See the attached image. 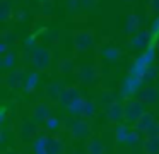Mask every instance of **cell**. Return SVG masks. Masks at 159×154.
Returning <instances> with one entry per match:
<instances>
[{
  "label": "cell",
  "instance_id": "32",
  "mask_svg": "<svg viewBox=\"0 0 159 154\" xmlns=\"http://www.w3.org/2000/svg\"><path fill=\"white\" fill-rule=\"evenodd\" d=\"M82 7V0H67V9L69 10H75Z\"/></svg>",
  "mask_w": 159,
  "mask_h": 154
},
{
  "label": "cell",
  "instance_id": "1",
  "mask_svg": "<svg viewBox=\"0 0 159 154\" xmlns=\"http://www.w3.org/2000/svg\"><path fill=\"white\" fill-rule=\"evenodd\" d=\"M145 103L140 101L139 98H132V99H127L123 105L125 108V120L130 123H135L139 118H140L142 115H144L147 110H145Z\"/></svg>",
  "mask_w": 159,
  "mask_h": 154
},
{
  "label": "cell",
  "instance_id": "5",
  "mask_svg": "<svg viewBox=\"0 0 159 154\" xmlns=\"http://www.w3.org/2000/svg\"><path fill=\"white\" fill-rule=\"evenodd\" d=\"M80 99H82V92H80V89L77 87V86H67V87H63L62 94H60L58 103L63 106V108L69 110L70 106H74L75 103H79Z\"/></svg>",
  "mask_w": 159,
  "mask_h": 154
},
{
  "label": "cell",
  "instance_id": "16",
  "mask_svg": "<svg viewBox=\"0 0 159 154\" xmlns=\"http://www.w3.org/2000/svg\"><path fill=\"white\" fill-rule=\"evenodd\" d=\"M39 135V128L36 127V123L33 122H24L21 127V137L24 140H31V139H36Z\"/></svg>",
  "mask_w": 159,
  "mask_h": 154
},
{
  "label": "cell",
  "instance_id": "33",
  "mask_svg": "<svg viewBox=\"0 0 159 154\" xmlns=\"http://www.w3.org/2000/svg\"><path fill=\"white\" fill-rule=\"evenodd\" d=\"M156 72H157V70H156L154 67H149V68H147V72L144 74V77H142V82L149 81V79H154V77H156Z\"/></svg>",
  "mask_w": 159,
  "mask_h": 154
},
{
  "label": "cell",
  "instance_id": "37",
  "mask_svg": "<svg viewBox=\"0 0 159 154\" xmlns=\"http://www.w3.org/2000/svg\"><path fill=\"white\" fill-rule=\"evenodd\" d=\"M4 154H17L16 151H7V152H4Z\"/></svg>",
  "mask_w": 159,
  "mask_h": 154
},
{
  "label": "cell",
  "instance_id": "4",
  "mask_svg": "<svg viewBox=\"0 0 159 154\" xmlns=\"http://www.w3.org/2000/svg\"><path fill=\"white\" fill-rule=\"evenodd\" d=\"M69 111L72 113V115L75 116H82V118H93V116H96V105H94V101H91V99H80L79 103H75L74 106H70Z\"/></svg>",
  "mask_w": 159,
  "mask_h": 154
},
{
  "label": "cell",
  "instance_id": "2",
  "mask_svg": "<svg viewBox=\"0 0 159 154\" xmlns=\"http://www.w3.org/2000/svg\"><path fill=\"white\" fill-rule=\"evenodd\" d=\"M31 62L34 65L36 70L43 72V70H48L50 65H52V51L48 48H36L31 55Z\"/></svg>",
  "mask_w": 159,
  "mask_h": 154
},
{
  "label": "cell",
  "instance_id": "12",
  "mask_svg": "<svg viewBox=\"0 0 159 154\" xmlns=\"http://www.w3.org/2000/svg\"><path fill=\"white\" fill-rule=\"evenodd\" d=\"M77 77L84 84H93L98 81V68L94 65H82L77 72Z\"/></svg>",
  "mask_w": 159,
  "mask_h": 154
},
{
  "label": "cell",
  "instance_id": "10",
  "mask_svg": "<svg viewBox=\"0 0 159 154\" xmlns=\"http://www.w3.org/2000/svg\"><path fill=\"white\" fill-rule=\"evenodd\" d=\"M26 79H28V75L24 74L22 68H14L12 72H9V74L5 75L4 82H5V86H9V87H12V89H19V87H24Z\"/></svg>",
  "mask_w": 159,
  "mask_h": 154
},
{
  "label": "cell",
  "instance_id": "38",
  "mask_svg": "<svg viewBox=\"0 0 159 154\" xmlns=\"http://www.w3.org/2000/svg\"><path fill=\"white\" fill-rule=\"evenodd\" d=\"M123 2H134V0H123Z\"/></svg>",
  "mask_w": 159,
  "mask_h": 154
},
{
  "label": "cell",
  "instance_id": "34",
  "mask_svg": "<svg viewBox=\"0 0 159 154\" xmlns=\"http://www.w3.org/2000/svg\"><path fill=\"white\" fill-rule=\"evenodd\" d=\"M149 9L154 14H159V0H151V2H149Z\"/></svg>",
  "mask_w": 159,
  "mask_h": 154
},
{
  "label": "cell",
  "instance_id": "30",
  "mask_svg": "<svg viewBox=\"0 0 159 154\" xmlns=\"http://www.w3.org/2000/svg\"><path fill=\"white\" fill-rule=\"evenodd\" d=\"M2 67H12V65L16 63V53H7V55H4V58H2Z\"/></svg>",
  "mask_w": 159,
  "mask_h": 154
},
{
  "label": "cell",
  "instance_id": "9",
  "mask_svg": "<svg viewBox=\"0 0 159 154\" xmlns=\"http://www.w3.org/2000/svg\"><path fill=\"white\" fill-rule=\"evenodd\" d=\"M104 115H106V120L110 123H115V125H118V123H121V120L125 118V108L121 103H113V105L106 106L104 108Z\"/></svg>",
  "mask_w": 159,
  "mask_h": 154
},
{
  "label": "cell",
  "instance_id": "23",
  "mask_svg": "<svg viewBox=\"0 0 159 154\" xmlns=\"http://www.w3.org/2000/svg\"><path fill=\"white\" fill-rule=\"evenodd\" d=\"M38 86H39V72H31V74H28V79H26V82H24V91L33 92Z\"/></svg>",
  "mask_w": 159,
  "mask_h": 154
},
{
  "label": "cell",
  "instance_id": "11",
  "mask_svg": "<svg viewBox=\"0 0 159 154\" xmlns=\"http://www.w3.org/2000/svg\"><path fill=\"white\" fill-rule=\"evenodd\" d=\"M137 98L140 101H144L145 105H154L159 101V89L156 86H144V87L139 91Z\"/></svg>",
  "mask_w": 159,
  "mask_h": 154
},
{
  "label": "cell",
  "instance_id": "35",
  "mask_svg": "<svg viewBox=\"0 0 159 154\" xmlns=\"http://www.w3.org/2000/svg\"><path fill=\"white\" fill-rule=\"evenodd\" d=\"M151 31H152L154 34H159V17L154 21V22H152V26H151Z\"/></svg>",
  "mask_w": 159,
  "mask_h": 154
},
{
  "label": "cell",
  "instance_id": "26",
  "mask_svg": "<svg viewBox=\"0 0 159 154\" xmlns=\"http://www.w3.org/2000/svg\"><path fill=\"white\" fill-rule=\"evenodd\" d=\"M9 17H11V3L7 0H2V3H0V19L7 21Z\"/></svg>",
  "mask_w": 159,
  "mask_h": 154
},
{
  "label": "cell",
  "instance_id": "7",
  "mask_svg": "<svg viewBox=\"0 0 159 154\" xmlns=\"http://www.w3.org/2000/svg\"><path fill=\"white\" fill-rule=\"evenodd\" d=\"M156 34L149 31H139L134 36L130 38V46L134 50H144V48H149V44H152V40H154Z\"/></svg>",
  "mask_w": 159,
  "mask_h": 154
},
{
  "label": "cell",
  "instance_id": "28",
  "mask_svg": "<svg viewBox=\"0 0 159 154\" xmlns=\"http://www.w3.org/2000/svg\"><path fill=\"white\" fill-rule=\"evenodd\" d=\"M139 140H140V135H139V132L135 128L130 130V133H128L127 140H125V146H137Z\"/></svg>",
  "mask_w": 159,
  "mask_h": 154
},
{
  "label": "cell",
  "instance_id": "17",
  "mask_svg": "<svg viewBox=\"0 0 159 154\" xmlns=\"http://www.w3.org/2000/svg\"><path fill=\"white\" fill-rule=\"evenodd\" d=\"M48 154H63L65 152V144L58 137H48V146H46Z\"/></svg>",
  "mask_w": 159,
  "mask_h": 154
},
{
  "label": "cell",
  "instance_id": "31",
  "mask_svg": "<svg viewBox=\"0 0 159 154\" xmlns=\"http://www.w3.org/2000/svg\"><path fill=\"white\" fill-rule=\"evenodd\" d=\"M145 135H147V137H159V123L156 122L154 125H152L151 128L145 132Z\"/></svg>",
  "mask_w": 159,
  "mask_h": 154
},
{
  "label": "cell",
  "instance_id": "29",
  "mask_svg": "<svg viewBox=\"0 0 159 154\" xmlns=\"http://www.w3.org/2000/svg\"><path fill=\"white\" fill-rule=\"evenodd\" d=\"M58 70L63 72V74H67V72H72V70H74L72 60H69V58H63V60L60 62V65H58Z\"/></svg>",
  "mask_w": 159,
  "mask_h": 154
},
{
  "label": "cell",
  "instance_id": "8",
  "mask_svg": "<svg viewBox=\"0 0 159 154\" xmlns=\"http://www.w3.org/2000/svg\"><path fill=\"white\" fill-rule=\"evenodd\" d=\"M69 133H70V137L75 139V140L86 139V137H89V133H91V123L87 122L86 118L75 120V122L72 123V127H70Z\"/></svg>",
  "mask_w": 159,
  "mask_h": 154
},
{
  "label": "cell",
  "instance_id": "18",
  "mask_svg": "<svg viewBox=\"0 0 159 154\" xmlns=\"http://www.w3.org/2000/svg\"><path fill=\"white\" fill-rule=\"evenodd\" d=\"M101 55H103V58L106 62H118L121 57V51L118 50L116 46H113V44H106V46L101 50Z\"/></svg>",
  "mask_w": 159,
  "mask_h": 154
},
{
  "label": "cell",
  "instance_id": "14",
  "mask_svg": "<svg viewBox=\"0 0 159 154\" xmlns=\"http://www.w3.org/2000/svg\"><path fill=\"white\" fill-rule=\"evenodd\" d=\"M156 123V118H154V115L152 113H149V111H145L144 115L140 116V118L137 120V122L134 123V128L137 130L139 133H145L149 128H151L152 125Z\"/></svg>",
  "mask_w": 159,
  "mask_h": 154
},
{
  "label": "cell",
  "instance_id": "19",
  "mask_svg": "<svg viewBox=\"0 0 159 154\" xmlns=\"http://www.w3.org/2000/svg\"><path fill=\"white\" fill-rule=\"evenodd\" d=\"M63 87L60 86V82H52V84L46 86L45 89V96L48 99H52V101H55V99H60V94H62Z\"/></svg>",
  "mask_w": 159,
  "mask_h": 154
},
{
  "label": "cell",
  "instance_id": "36",
  "mask_svg": "<svg viewBox=\"0 0 159 154\" xmlns=\"http://www.w3.org/2000/svg\"><path fill=\"white\" fill-rule=\"evenodd\" d=\"M24 43H26V48H31L33 44H34V36H29L28 40L24 41Z\"/></svg>",
  "mask_w": 159,
  "mask_h": 154
},
{
  "label": "cell",
  "instance_id": "24",
  "mask_svg": "<svg viewBox=\"0 0 159 154\" xmlns=\"http://www.w3.org/2000/svg\"><path fill=\"white\" fill-rule=\"evenodd\" d=\"M139 26H140L139 17L135 16V14H130V16L127 17V22H125V31H127V34L139 33Z\"/></svg>",
  "mask_w": 159,
  "mask_h": 154
},
{
  "label": "cell",
  "instance_id": "13",
  "mask_svg": "<svg viewBox=\"0 0 159 154\" xmlns=\"http://www.w3.org/2000/svg\"><path fill=\"white\" fill-rule=\"evenodd\" d=\"M33 120L36 123H45L46 120L52 116V108H50L46 103H38V105L33 108Z\"/></svg>",
  "mask_w": 159,
  "mask_h": 154
},
{
  "label": "cell",
  "instance_id": "6",
  "mask_svg": "<svg viewBox=\"0 0 159 154\" xmlns=\"http://www.w3.org/2000/svg\"><path fill=\"white\" fill-rule=\"evenodd\" d=\"M94 44V33L91 29L77 31L74 34V48L77 51H87Z\"/></svg>",
  "mask_w": 159,
  "mask_h": 154
},
{
  "label": "cell",
  "instance_id": "21",
  "mask_svg": "<svg viewBox=\"0 0 159 154\" xmlns=\"http://www.w3.org/2000/svg\"><path fill=\"white\" fill-rule=\"evenodd\" d=\"M130 130H132V128L127 125V123H118V125L115 127V139H116V142L125 144V140H127Z\"/></svg>",
  "mask_w": 159,
  "mask_h": 154
},
{
  "label": "cell",
  "instance_id": "3",
  "mask_svg": "<svg viewBox=\"0 0 159 154\" xmlns=\"http://www.w3.org/2000/svg\"><path fill=\"white\" fill-rule=\"evenodd\" d=\"M142 89V79L135 77V75H128L127 79H123L120 87V94L123 99H132L134 94H139V91Z\"/></svg>",
  "mask_w": 159,
  "mask_h": 154
},
{
  "label": "cell",
  "instance_id": "25",
  "mask_svg": "<svg viewBox=\"0 0 159 154\" xmlns=\"http://www.w3.org/2000/svg\"><path fill=\"white\" fill-rule=\"evenodd\" d=\"M99 99H101V103H103L104 106H110V105H113V103H116V96H115V92H111V91L101 92Z\"/></svg>",
  "mask_w": 159,
  "mask_h": 154
},
{
  "label": "cell",
  "instance_id": "20",
  "mask_svg": "<svg viewBox=\"0 0 159 154\" xmlns=\"http://www.w3.org/2000/svg\"><path fill=\"white\" fill-rule=\"evenodd\" d=\"M142 147L145 154H159V137H147Z\"/></svg>",
  "mask_w": 159,
  "mask_h": 154
},
{
  "label": "cell",
  "instance_id": "27",
  "mask_svg": "<svg viewBox=\"0 0 159 154\" xmlns=\"http://www.w3.org/2000/svg\"><path fill=\"white\" fill-rule=\"evenodd\" d=\"M60 125H62V122H60V120L57 118V116H53V115L45 122V127H46L48 130H52V132H57V130L60 128Z\"/></svg>",
  "mask_w": 159,
  "mask_h": 154
},
{
  "label": "cell",
  "instance_id": "22",
  "mask_svg": "<svg viewBox=\"0 0 159 154\" xmlns=\"http://www.w3.org/2000/svg\"><path fill=\"white\" fill-rule=\"evenodd\" d=\"M46 146H48V135L39 133V135L34 139V146H33L34 154H48L46 152Z\"/></svg>",
  "mask_w": 159,
  "mask_h": 154
},
{
  "label": "cell",
  "instance_id": "15",
  "mask_svg": "<svg viewBox=\"0 0 159 154\" xmlns=\"http://www.w3.org/2000/svg\"><path fill=\"white\" fill-rule=\"evenodd\" d=\"M86 154H106V146L99 137H93L86 144Z\"/></svg>",
  "mask_w": 159,
  "mask_h": 154
}]
</instances>
